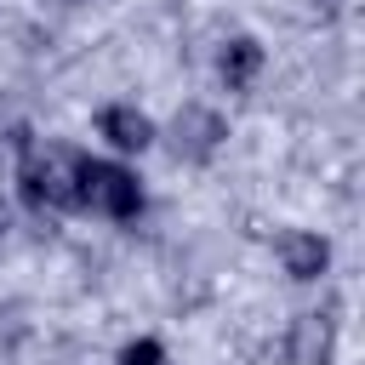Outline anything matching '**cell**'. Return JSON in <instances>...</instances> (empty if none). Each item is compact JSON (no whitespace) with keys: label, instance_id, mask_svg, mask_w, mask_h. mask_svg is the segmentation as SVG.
<instances>
[{"label":"cell","instance_id":"obj_1","mask_svg":"<svg viewBox=\"0 0 365 365\" xmlns=\"http://www.w3.org/2000/svg\"><path fill=\"white\" fill-rule=\"evenodd\" d=\"M17 143H23V165H17L23 200L34 211H68V205H80V154L63 148V143H29L23 131H17Z\"/></svg>","mask_w":365,"mask_h":365},{"label":"cell","instance_id":"obj_2","mask_svg":"<svg viewBox=\"0 0 365 365\" xmlns=\"http://www.w3.org/2000/svg\"><path fill=\"white\" fill-rule=\"evenodd\" d=\"M80 205L103 211V217H137L143 211V188L125 165H108V160H80Z\"/></svg>","mask_w":365,"mask_h":365},{"label":"cell","instance_id":"obj_3","mask_svg":"<svg viewBox=\"0 0 365 365\" xmlns=\"http://www.w3.org/2000/svg\"><path fill=\"white\" fill-rule=\"evenodd\" d=\"M222 137H228V125H222V114L205 108V103H188V108H177V120H171V154L188 160V165H205V160L222 148Z\"/></svg>","mask_w":365,"mask_h":365},{"label":"cell","instance_id":"obj_4","mask_svg":"<svg viewBox=\"0 0 365 365\" xmlns=\"http://www.w3.org/2000/svg\"><path fill=\"white\" fill-rule=\"evenodd\" d=\"M331 348H336V319H331V308H314V314H297V319H291V336H285L291 365H331Z\"/></svg>","mask_w":365,"mask_h":365},{"label":"cell","instance_id":"obj_5","mask_svg":"<svg viewBox=\"0 0 365 365\" xmlns=\"http://www.w3.org/2000/svg\"><path fill=\"white\" fill-rule=\"evenodd\" d=\"M274 245H279V262H285L291 279H319L325 262H331V245L319 234H308V228H285Z\"/></svg>","mask_w":365,"mask_h":365},{"label":"cell","instance_id":"obj_6","mask_svg":"<svg viewBox=\"0 0 365 365\" xmlns=\"http://www.w3.org/2000/svg\"><path fill=\"white\" fill-rule=\"evenodd\" d=\"M97 131H103L114 148H148V143H154V125H148V114H137V108H125V103L103 108V114H97Z\"/></svg>","mask_w":365,"mask_h":365},{"label":"cell","instance_id":"obj_7","mask_svg":"<svg viewBox=\"0 0 365 365\" xmlns=\"http://www.w3.org/2000/svg\"><path fill=\"white\" fill-rule=\"evenodd\" d=\"M257 68H262V46H257L251 34H234L228 51H222V80H228L234 91H245V86L257 80Z\"/></svg>","mask_w":365,"mask_h":365},{"label":"cell","instance_id":"obj_8","mask_svg":"<svg viewBox=\"0 0 365 365\" xmlns=\"http://www.w3.org/2000/svg\"><path fill=\"white\" fill-rule=\"evenodd\" d=\"M120 365H165V348L160 342H125V354H120Z\"/></svg>","mask_w":365,"mask_h":365},{"label":"cell","instance_id":"obj_9","mask_svg":"<svg viewBox=\"0 0 365 365\" xmlns=\"http://www.w3.org/2000/svg\"><path fill=\"white\" fill-rule=\"evenodd\" d=\"M6 228H11V211H6V200H0V234H6Z\"/></svg>","mask_w":365,"mask_h":365}]
</instances>
